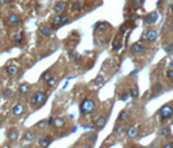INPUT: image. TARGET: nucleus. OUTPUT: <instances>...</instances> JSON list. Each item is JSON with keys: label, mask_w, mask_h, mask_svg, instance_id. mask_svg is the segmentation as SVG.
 I'll return each instance as SVG.
<instances>
[{"label": "nucleus", "mask_w": 173, "mask_h": 148, "mask_svg": "<svg viewBox=\"0 0 173 148\" xmlns=\"http://www.w3.org/2000/svg\"><path fill=\"white\" fill-rule=\"evenodd\" d=\"M156 38H158V31L154 30V29H148L146 31V34H144V39L147 42H155Z\"/></svg>", "instance_id": "nucleus-9"}, {"label": "nucleus", "mask_w": 173, "mask_h": 148, "mask_svg": "<svg viewBox=\"0 0 173 148\" xmlns=\"http://www.w3.org/2000/svg\"><path fill=\"white\" fill-rule=\"evenodd\" d=\"M126 29H128V27H126V25H122V26H121V29H120V31H121V34H124V33L126 31Z\"/></svg>", "instance_id": "nucleus-38"}, {"label": "nucleus", "mask_w": 173, "mask_h": 148, "mask_svg": "<svg viewBox=\"0 0 173 148\" xmlns=\"http://www.w3.org/2000/svg\"><path fill=\"white\" fill-rule=\"evenodd\" d=\"M171 146H172V148H173V142H172V143H171Z\"/></svg>", "instance_id": "nucleus-47"}, {"label": "nucleus", "mask_w": 173, "mask_h": 148, "mask_svg": "<svg viewBox=\"0 0 173 148\" xmlns=\"http://www.w3.org/2000/svg\"><path fill=\"white\" fill-rule=\"evenodd\" d=\"M136 18H138V16H137L136 13H132V14H130V20H136Z\"/></svg>", "instance_id": "nucleus-41"}, {"label": "nucleus", "mask_w": 173, "mask_h": 148, "mask_svg": "<svg viewBox=\"0 0 173 148\" xmlns=\"http://www.w3.org/2000/svg\"><path fill=\"white\" fill-rule=\"evenodd\" d=\"M130 51H132L133 53H136V55H139V53H142V52L144 51V47H143L140 43H133L132 47H130Z\"/></svg>", "instance_id": "nucleus-15"}, {"label": "nucleus", "mask_w": 173, "mask_h": 148, "mask_svg": "<svg viewBox=\"0 0 173 148\" xmlns=\"http://www.w3.org/2000/svg\"><path fill=\"white\" fill-rule=\"evenodd\" d=\"M70 9H72V12H78V10H81V9H82V1L75 0L74 3H72Z\"/></svg>", "instance_id": "nucleus-20"}, {"label": "nucleus", "mask_w": 173, "mask_h": 148, "mask_svg": "<svg viewBox=\"0 0 173 148\" xmlns=\"http://www.w3.org/2000/svg\"><path fill=\"white\" fill-rule=\"evenodd\" d=\"M24 113H25V105L22 103H17V104L13 105V108H12V114L13 116L18 117V116H22Z\"/></svg>", "instance_id": "nucleus-5"}, {"label": "nucleus", "mask_w": 173, "mask_h": 148, "mask_svg": "<svg viewBox=\"0 0 173 148\" xmlns=\"http://www.w3.org/2000/svg\"><path fill=\"white\" fill-rule=\"evenodd\" d=\"M47 122H48V125H50V126H53V117H51Z\"/></svg>", "instance_id": "nucleus-39"}, {"label": "nucleus", "mask_w": 173, "mask_h": 148, "mask_svg": "<svg viewBox=\"0 0 173 148\" xmlns=\"http://www.w3.org/2000/svg\"><path fill=\"white\" fill-rule=\"evenodd\" d=\"M165 1H172V0H165Z\"/></svg>", "instance_id": "nucleus-49"}, {"label": "nucleus", "mask_w": 173, "mask_h": 148, "mask_svg": "<svg viewBox=\"0 0 173 148\" xmlns=\"http://www.w3.org/2000/svg\"><path fill=\"white\" fill-rule=\"evenodd\" d=\"M39 33H40V35H43V37L50 38L52 35V29H51L50 26H47V25H43V26L39 27Z\"/></svg>", "instance_id": "nucleus-13"}, {"label": "nucleus", "mask_w": 173, "mask_h": 148, "mask_svg": "<svg viewBox=\"0 0 173 148\" xmlns=\"http://www.w3.org/2000/svg\"><path fill=\"white\" fill-rule=\"evenodd\" d=\"M82 148H93V144H85Z\"/></svg>", "instance_id": "nucleus-42"}, {"label": "nucleus", "mask_w": 173, "mask_h": 148, "mask_svg": "<svg viewBox=\"0 0 173 148\" xmlns=\"http://www.w3.org/2000/svg\"><path fill=\"white\" fill-rule=\"evenodd\" d=\"M164 49H165L168 53H173V43H169V44H164Z\"/></svg>", "instance_id": "nucleus-33"}, {"label": "nucleus", "mask_w": 173, "mask_h": 148, "mask_svg": "<svg viewBox=\"0 0 173 148\" xmlns=\"http://www.w3.org/2000/svg\"><path fill=\"white\" fill-rule=\"evenodd\" d=\"M138 148H148V147H146V146H140V147H138Z\"/></svg>", "instance_id": "nucleus-45"}, {"label": "nucleus", "mask_w": 173, "mask_h": 148, "mask_svg": "<svg viewBox=\"0 0 173 148\" xmlns=\"http://www.w3.org/2000/svg\"><path fill=\"white\" fill-rule=\"evenodd\" d=\"M128 98H130L128 92H124V94H121V95H120V100H122V101L128 100Z\"/></svg>", "instance_id": "nucleus-36"}, {"label": "nucleus", "mask_w": 173, "mask_h": 148, "mask_svg": "<svg viewBox=\"0 0 173 148\" xmlns=\"http://www.w3.org/2000/svg\"><path fill=\"white\" fill-rule=\"evenodd\" d=\"M5 72H7V74H8L9 77H14V75H17V74H18L20 68H18L16 64H9V65L5 68Z\"/></svg>", "instance_id": "nucleus-7"}, {"label": "nucleus", "mask_w": 173, "mask_h": 148, "mask_svg": "<svg viewBox=\"0 0 173 148\" xmlns=\"http://www.w3.org/2000/svg\"><path fill=\"white\" fill-rule=\"evenodd\" d=\"M167 78H168L171 82H173V69H168V70H167Z\"/></svg>", "instance_id": "nucleus-35"}, {"label": "nucleus", "mask_w": 173, "mask_h": 148, "mask_svg": "<svg viewBox=\"0 0 173 148\" xmlns=\"http://www.w3.org/2000/svg\"><path fill=\"white\" fill-rule=\"evenodd\" d=\"M24 148H30V147H29V146H28V147H24Z\"/></svg>", "instance_id": "nucleus-48"}, {"label": "nucleus", "mask_w": 173, "mask_h": 148, "mask_svg": "<svg viewBox=\"0 0 173 148\" xmlns=\"http://www.w3.org/2000/svg\"><path fill=\"white\" fill-rule=\"evenodd\" d=\"M121 47H122V43H121L120 38H116V39L113 40V43H112V48H113L115 51H120Z\"/></svg>", "instance_id": "nucleus-24"}, {"label": "nucleus", "mask_w": 173, "mask_h": 148, "mask_svg": "<svg viewBox=\"0 0 173 148\" xmlns=\"http://www.w3.org/2000/svg\"><path fill=\"white\" fill-rule=\"evenodd\" d=\"M161 148H172V146H171V143H165L161 146Z\"/></svg>", "instance_id": "nucleus-40"}, {"label": "nucleus", "mask_w": 173, "mask_h": 148, "mask_svg": "<svg viewBox=\"0 0 173 148\" xmlns=\"http://www.w3.org/2000/svg\"><path fill=\"white\" fill-rule=\"evenodd\" d=\"M29 90H30V84H29V83H26V82L21 83V84H20V87H18V92H20L21 95L28 94V92H29Z\"/></svg>", "instance_id": "nucleus-19"}, {"label": "nucleus", "mask_w": 173, "mask_h": 148, "mask_svg": "<svg viewBox=\"0 0 173 148\" xmlns=\"http://www.w3.org/2000/svg\"><path fill=\"white\" fill-rule=\"evenodd\" d=\"M128 117H129V113H128V112L121 111L118 113V116H117V122H124V121L128 119Z\"/></svg>", "instance_id": "nucleus-22"}, {"label": "nucleus", "mask_w": 173, "mask_h": 148, "mask_svg": "<svg viewBox=\"0 0 173 148\" xmlns=\"http://www.w3.org/2000/svg\"><path fill=\"white\" fill-rule=\"evenodd\" d=\"M105 123H107V117L105 116H100L95 121V127L96 129H103L104 126H105Z\"/></svg>", "instance_id": "nucleus-18"}, {"label": "nucleus", "mask_w": 173, "mask_h": 148, "mask_svg": "<svg viewBox=\"0 0 173 148\" xmlns=\"http://www.w3.org/2000/svg\"><path fill=\"white\" fill-rule=\"evenodd\" d=\"M132 4H133L134 7H139V5L143 4V0H132Z\"/></svg>", "instance_id": "nucleus-37"}, {"label": "nucleus", "mask_w": 173, "mask_h": 148, "mask_svg": "<svg viewBox=\"0 0 173 148\" xmlns=\"http://www.w3.org/2000/svg\"><path fill=\"white\" fill-rule=\"evenodd\" d=\"M13 40H14L16 43H21V42L24 40V33H22V31H18L17 34H14Z\"/></svg>", "instance_id": "nucleus-26"}, {"label": "nucleus", "mask_w": 173, "mask_h": 148, "mask_svg": "<svg viewBox=\"0 0 173 148\" xmlns=\"http://www.w3.org/2000/svg\"><path fill=\"white\" fill-rule=\"evenodd\" d=\"M56 82H57V79H56L55 77H51V78L47 81V87H48V88L55 87V86H56Z\"/></svg>", "instance_id": "nucleus-28"}, {"label": "nucleus", "mask_w": 173, "mask_h": 148, "mask_svg": "<svg viewBox=\"0 0 173 148\" xmlns=\"http://www.w3.org/2000/svg\"><path fill=\"white\" fill-rule=\"evenodd\" d=\"M5 3H7V0H0V7H1V5H4Z\"/></svg>", "instance_id": "nucleus-43"}, {"label": "nucleus", "mask_w": 173, "mask_h": 148, "mask_svg": "<svg viewBox=\"0 0 173 148\" xmlns=\"http://www.w3.org/2000/svg\"><path fill=\"white\" fill-rule=\"evenodd\" d=\"M65 8H67V3L65 1H59V3L55 4L53 10H55L56 14H63V12L65 10Z\"/></svg>", "instance_id": "nucleus-11"}, {"label": "nucleus", "mask_w": 173, "mask_h": 148, "mask_svg": "<svg viewBox=\"0 0 173 148\" xmlns=\"http://www.w3.org/2000/svg\"><path fill=\"white\" fill-rule=\"evenodd\" d=\"M53 126H55L56 129H64V127L67 126V122H65L64 118L57 117V118H53Z\"/></svg>", "instance_id": "nucleus-17"}, {"label": "nucleus", "mask_w": 173, "mask_h": 148, "mask_svg": "<svg viewBox=\"0 0 173 148\" xmlns=\"http://www.w3.org/2000/svg\"><path fill=\"white\" fill-rule=\"evenodd\" d=\"M30 104L35 107V105H44L46 100H47V94L44 91H36V92H33L30 95Z\"/></svg>", "instance_id": "nucleus-2"}, {"label": "nucleus", "mask_w": 173, "mask_h": 148, "mask_svg": "<svg viewBox=\"0 0 173 148\" xmlns=\"http://www.w3.org/2000/svg\"><path fill=\"white\" fill-rule=\"evenodd\" d=\"M35 138H36V134H35L34 131H31V130L26 131V133H25V135H24V139H25V140H28V142H33Z\"/></svg>", "instance_id": "nucleus-21"}, {"label": "nucleus", "mask_w": 173, "mask_h": 148, "mask_svg": "<svg viewBox=\"0 0 173 148\" xmlns=\"http://www.w3.org/2000/svg\"><path fill=\"white\" fill-rule=\"evenodd\" d=\"M163 88H164V87H163V83H161V82H156V83L152 86V91H154V92H161Z\"/></svg>", "instance_id": "nucleus-25"}, {"label": "nucleus", "mask_w": 173, "mask_h": 148, "mask_svg": "<svg viewBox=\"0 0 173 148\" xmlns=\"http://www.w3.org/2000/svg\"><path fill=\"white\" fill-rule=\"evenodd\" d=\"M67 22H68V16H65V14H56L51 20V24L53 26H61Z\"/></svg>", "instance_id": "nucleus-4"}, {"label": "nucleus", "mask_w": 173, "mask_h": 148, "mask_svg": "<svg viewBox=\"0 0 173 148\" xmlns=\"http://www.w3.org/2000/svg\"><path fill=\"white\" fill-rule=\"evenodd\" d=\"M52 136L51 135H43L40 139H39V146L42 148H48V146L52 143Z\"/></svg>", "instance_id": "nucleus-8"}, {"label": "nucleus", "mask_w": 173, "mask_h": 148, "mask_svg": "<svg viewBox=\"0 0 173 148\" xmlns=\"http://www.w3.org/2000/svg\"><path fill=\"white\" fill-rule=\"evenodd\" d=\"M47 125H48L47 119H40L39 122H36V123H35V127H36V129H44Z\"/></svg>", "instance_id": "nucleus-29"}, {"label": "nucleus", "mask_w": 173, "mask_h": 148, "mask_svg": "<svg viewBox=\"0 0 173 148\" xmlns=\"http://www.w3.org/2000/svg\"><path fill=\"white\" fill-rule=\"evenodd\" d=\"M10 96H12V91H10L9 88H7V90H4V91H3V98L8 99V98H10Z\"/></svg>", "instance_id": "nucleus-34"}, {"label": "nucleus", "mask_w": 173, "mask_h": 148, "mask_svg": "<svg viewBox=\"0 0 173 148\" xmlns=\"http://www.w3.org/2000/svg\"><path fill=\"white\" fill-rule=\"evenodd\" d=\"M103 81H104L103 77H102V75H98V77H96L93 82H94V84H95V86H100V84L103 83Z\"/></svg>", "instance_id": "nucleus-32"}, {"label": "nucleus", "mask_w": 173, "mask_h": 148, "mask_svg": "<svg viewBox=\"0 0 173 148\" xmlns=\"http://www.w3.org/2000/svg\"><path fill=\"white\" fill-rule=\"evenodd\" d=\"M129 96L132 98V99H137L139 96V90L137 86H133V88H130V91H129Z\"/></svg>", "instance_id": "nucleus-23"}, {"label": "nucleus", "mask_w": 173, "mask_h": 148, "mask_svg": "<svg viewBox=\"0 0 173 148\" xmlns=\"http://www.w3.org/2000/svg\"><path fill=\"white\" fill-rule=\"evenodd\" d=\"M171 29H172V30H173V22H172V25H171Z\"/></svg>", "instance_id": "nucleus-46"}, {"label": "nucleus", "mask_w": 173, "mask_h": 148, "mask_svg": "<svg viewBox=\"0 0 173 148\" xmlns=\"http://www.w3.org/2000/svg\"><path fill=\"white\" fill-rule=\"evenodd\" d=\"M51 77H52V72H51V70H46L44 73L40 75V78H42L43 81H46V82H47V81H48Z\"/></svg>", "instance_id": "nucleus-30"}, {"label": "nucleus", "mask_w": 173, "mask_h": 148, "mask_svg": "<svg viewBox=\"0 0 173 148\" xmlns=\"http://www.w3.org/2000/svg\"><path fill=\"white\" fill-rule=\"evenodd\" d=\"M158 116H159V119H160L161 122L168 121L169 118H172V117H173V108H172V105H169V104L163 105V107L158 111Z\"/></svg>", "instance_id": "nucleus-3"}, {"label": "nucleus", "mask_w": 173, "mask_h": 148, "mask_svg": "<svg viewBox=\"0 0 173 148\" xmlns=\"http://www.w3.org/2000/svg\"><path fill=\"white\" fill-rule=\"evenodd\" d=\"M158 18H159L158 12H151V13H148V14L144 17V24H146V25H152V24H155V22L158 21Z\"/></svg>", "instance_id": "nucleus-6"}, {"label": "nucleus", "mask_w": 173, "mask_h": 148, "mask_svg": "<svg viewBox=\"0 0 173 148\" xmlns=\"http://www.w3.org/2000/svg\"><path fill=\"white\" fill-rule=\"evenodd\" d=\"M126 135H128V138H130V139H134V138H137V135H138V130H137V127L133 125V126H129L128 129H126Z\"/></svg>", "instance_id": "nucleus-14"}, {"label": "nucleus", "mask_w": 173, "mask_h": 148, "mask_svg": "<svg viewBox=\"0 0 173 148\" xmlns=\"http://www.w3.org/2000/svg\"><path fill=\"white\" fill-rule=\"evenodd\" d=\"M18 136H20V134H18V130H16V129H10L7 131V138L9 140H17Z\"/></svg>", "instance_id": "nucleus-16"}, {"label": "nucleus", "mask_w": 173, "mask_h": 148, "mask_svg": "<svg viewBox=\"0 0 173 148\" xmlns=\"http://www.w3.org/2000/svg\"><path fill=\"white\" fill-rule=\"evenodd\" d=\"M96 138H98L96 133H89V134H87V139L90 140V143H94V142L96 140Z\"/></svg>", "instance_id": "nucleus-31"}, {"label": "nucleus", "mask_w": 173, "mask_h": 148, "mask_svg": "<svg viewBox=\"0 0 173 148\" xmlns=\"http://www.w3.org/2000/svg\"><path fill=\"white\" fill-rule=\"evenodd\" d=\"M171 13H172V14H173V4H172V5H171Z\"/></svg>", "instance_id": "nucleus-44"}, {"label": "nucleus", "mask_w": 173, "mask_h": 148, "mask_svg": "<svg viewBox=\"0 0 173 148\" xmlns=\"http://www.w3.org/2000/svg\"><path fill=\"white\" fill-rule=\"evenodd\" d=\"M113 133H115L117 136H121V135L126 134V126H125L124 123H117V125L115 126V130H113Z\"/></svg>", "instance_id": "nucleus-12"}, {"label": "nucleus", "mask_w": 173, "mask_h": 148, "mask_svg": "<svg viewBox=\"0 0 173 148\" xmlns=\"http://www.w3.org/2000/svg\"><path fill=\"white\" fill-rule=\"evenodd\" d=\"M21 21H20V17L17 16V14H14V13H9L8 16H7V24H9V25H18Z\"/></svg>", "instance_id": "nucleus-10"}, {"label": "nucleus", "mask_w": 173, "mask_h": 148, "mask_svg": "<svg viewBox=\"0 0 173 148\" xmlns=\"http://www.w3.org/2000/svg\"><path fill=\"white\" fill-rule=\"evenodd\" d=\"M95 109V101L90 98H86L81 101L79 104V112L82 116H87L90 113H93V111Z\"/></svg>", "instance_id": "nucleus-1"}, {"label": "nucleus", "mask_w": 173, "mask_h": 148, "mask_svg": "<svg viewBox=\"0 0 173 148\" xmlns=\"http://www.w3.org/2000/svg\"><path fill=\"white\" fill-rule=\"evenodd\" d=\"M171 134H172L171 127H163V129L160 130V135H161V136H165V138H167V136H169Z\"/></svg>", "instance_id": "nucleus-27"}]
</instances>
